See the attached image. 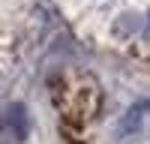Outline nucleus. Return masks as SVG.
Wrapping results in <instances>:
<instances>
[{
    "label": "nucleus",
    "mask_w": 150,
    "mask_h": 144,
    "mask_svg": "<svg viewBox=\"0 0 150 144\" xmlns=\"http://www.w3.org/2000/svg\"><path fill=\"white\" fill-rule=\"evenodd\" d=\"M30 135V111L24 102H12L0 111V144H21Z\"/></svg>",
    "instance_id": "f257e3e1"
},
{
    "label": "nucleus",
    "mask_w": 150,
    "mask_h": 144,
    "mask_svg": "<svg viewBox=\"0 0 150 144\" xmlns=\"http://www.w3.org/2000/svg\"><path fill=\"white\" fill-rule=\"evenodd\" d=\"M144 111H147V99H141L135 108H129V111H126V117H123V123H120V132H123V135L135 132V129L144 123Z\"/></svg>",
    "instance_id": "f03ea898"
}]
</instances>
